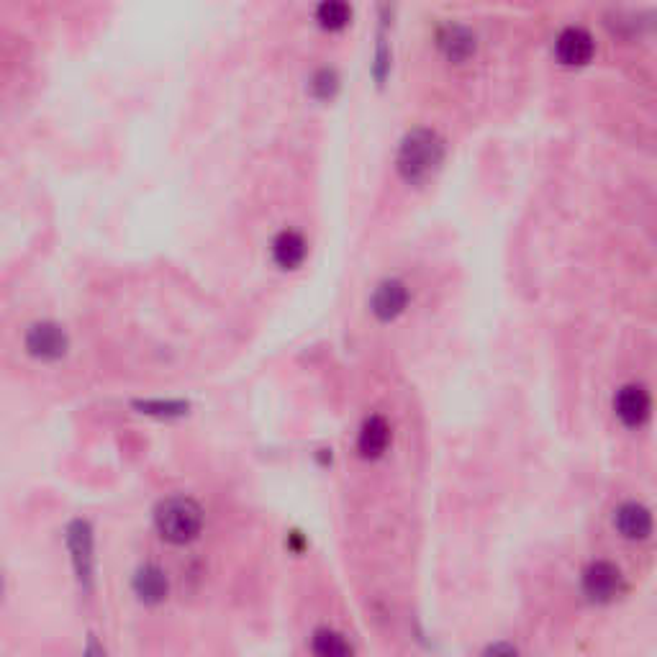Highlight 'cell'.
<instances>
[{"mask_svg":"<svg viewBox=\"0 0 657 657\" xmlns=\"http://www.w3.org/2000/svg\"><path fill=\"white\" fill-rule=\"evenodd\" d=\"M444 160V142L434 129H414L398 147V175L409 185H421L432 178Z\"/></svg>","mask_w":657,"mask_h":657,"instance_id":"obj_1","label":"cell"},{"mask_svg":"<svg viewBox=\"0 0 657 657\" xmlns=\"http://www.w3.org/2000/svg\"><path fill=\"white\" fill-rule=\"evenodd\" d=\"M154 524L162 539L172 542V545H185L201 534L203 527V511L193 498L172 496L162 501L154 511Z\"/></svg>","mask_w":657,"mask_h":657,"instance_id":"obj_2","label":"cell"},{"mask_svg":"<svg viewBox=\"0 0 657 657\" xmlns=\"http://www.w3.org/2000/svg\"><path fill=\"white\" fill-rule=\"evenodd\" d=\"M70 350V339L62 326L52 324V321H42V324H34L26 332V352L36 360L54 362L62 360Z\"/></svg>","mask_w":657,"mask_h":657,"instance_id":"obj_3","label":"cell"},{"mask_svg":"<svg viewBox=\"0 0 657 657\" xmlns=\"http://www.w3.org/2000/svg\"><path fill=\"white\" fill-rule=\"evenodd\" d=\"M622 591L624 578L616 565L598 560V563L588 565V568L583 570V593H586L591 601H596V604H609V601L622 596Z\"/></svg>","mask_w":657,"mask_h":657,"instance_id":"obj_4","label":"cell"},{"mask_svg":"<svg viewBox=\"0 0 657 657\" xmlns=\"http://www.w3.org/2000/svg\"><path fill=\"white\" fill-rule=\"evenodd\" d=\"M596 54V42L581 26H570L563 34L557 36L555 42V57L563 62L565 67H583L593 60Z\"/></svg>","mask_w":657,"mask_h":657,"instance_id":"obj_5","label":"cell"},{"mask_svg":"<svg viewBox=\"0 0 657 657\" xmlns=\"http://www.w3.org/2000/svg\"><path fill=\"white\" fill-rule=\"evenodd\" d=\"M614 411L624 427H642L652 411L650 393L642 385H624L614 398Z\"/></svg>","mask_w":657,"mask_h":657,"instance_id":"obj_6","label":"cell"},{"mask_svg":"<svg viewBox=\"0 0 657 657\" xmlns=\"http://www.w3.org/2000/svg\"><path fill=\"white\" fill-rule=\"evenodd\" d=\"M406 306H409V288L401 280H383L370 298V311L380 321L398 319Z\"/></svg>","mask_w":657,"mask_h":657,"instance_id":"obj_7","label":"cell"},{"mask_svg":"<svg viewBox=\"0 0 657 657\" xmlns=\"http://www.w3.org/2000/svg\"><path fill=\"white\" fill-rule=\"evenodd\" d=\"M437 47L447 60L455 62V65H462V62H468L475 54L478 39H475V34L468 26L444 24L437 34Z\"/></svg>","mask_w":657,"mask_h":657,"instance_id":"obj_8","label":"cell"},{"mask_svg":"<svg viewBox=\"0 0 657 657\" xmlns=\"http://www.w3.org/2000/svg\"><path fill=\"white\" fill-rule=\"evenodd\" d=\"M616 532L624 539H647L652 534V514L642 504H622L614 514Z\"/></svg>","mask_w":657,"mask_h":657,"instance_id":"obj_9","label":"cell"},{"mask_svg":"<svg viewBox=\"0 0 657 657\" xmlns=\"http://www.w3.org/2000/svg\"><path fill=\"white\" fill-rule=\"evenodd\" d=\"M388 442H391V427L383 416H370V419L362 424L360 437H357V450L365 460H378L385 450H388Z\"/></svg>","mask_w":657,"mask_h":657,"instance_id":"obj_10","label":"cell"},{"mask_svg":"<svg viewBox=\"0 0 657 657\" xmlns=\"http://www.w3.org/2000/svg\"><path fill=\"white\" fill-rule=\"evenodd\" d=\"M167 588H170L167 575L157 565H144L134 575V593L144 604H160V601H165Z\"/></svg>","mask_w":657,"mask_h":657,"instance_id":"obj_11","label":"cell"},{"mask_svg":"<svg viewBox=\"0 0 657 657\" xmlns=\"http://www.w3.org/2000/svg\"><path fill=\"white\" fill-rule=\"evenodd\" d=\"M306 239L298 231H280L273 242V260L283 270H296L306 260Z\"/></svg>","mask_w":657,"mask_h":657,"instance_id":"obj_12","label":"cell"},{"mask_svg":"<svg viewBox=\"0 0 657 657\" xmlns=\"http://www.w3.org/2000/svg\"><path fill=\"white\" fill-rule=\"evenodd\" d=\"M316 21L324 31H342L352 21V6L347 0H321L316 6Z\"/></svg>","mask_w":657,"mask_h":657,"instance_id":"obj_13","label":"cell"},{"mask_svg":"<svg viewBox=\"0 0 657 657\" xmlns=\"http://www.w3.org/2000/svg\"><path fill=\"white\" fill-rule=\"evenodd\" d=\"M90 545H93V537H90L88 524L75 521L70 527V547L75 552V565L80 578H90Z\"/></svg>","mask_w":657,"mask_h":657,"instance_id":"obj_14","label":"cell"},{"mask_svg":"<svg viewBox=\"0 0 657 657\" xmlns=\"http://www.w3.org/2000/svg\"><path fill=\"white\" fill-rule=\"evenodd\" d=\"M311 650L321 657H344L350 655L352 647L344 642L342 634L332 632V629H319L311 640Z\"/></svg>","mask_w":657,"mask_h":657,"instance_id":"obj_15","label":"cell"},{"mask_svg":"<svg viewBox=\"0 0 657 657\" xmlns=\"http://www.w3.org/2000/svg\"><path fill=\"white\" fill-rule=\"evenodd\" d=\"M308 88H311V95L314 98H319V101H332L334 95H337L339 90V77L334 70H319L314 77H311V83H308Z\"/></svg>","mask_w":657,"mask_h":657,"instance_id":"obj_16","label":"cell"},{"mask_svg":"<svg viewBox=\"0 0 657 657\" xmlns=\"http://www.w3.org/2000/svg\"><path fill=\"white\" fill-rule=\"evenodd\" d=\"M139 409L147 411V414H183L185 406L183 403H139Z\"/></svg>","mask_w":657,"mask_h":657,"instance_id":"obj_17","label":"cell"}]
</instances>
